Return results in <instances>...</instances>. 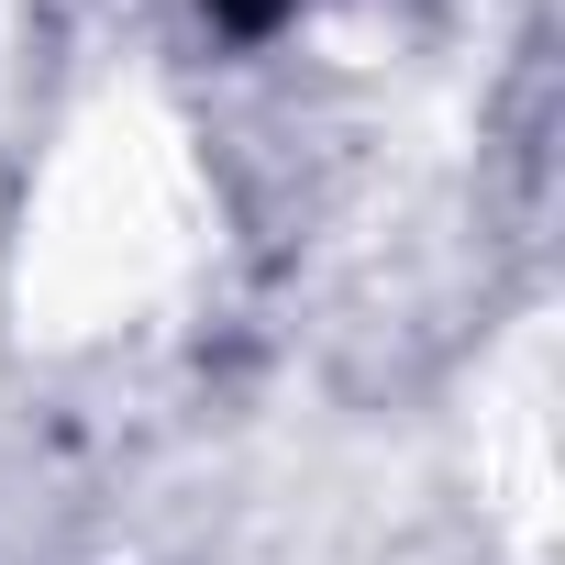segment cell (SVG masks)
I'll return each mask as SVG.
<instances>
[{
    "mask_svg": "<svg viewBox=\"0 0 565 565\" xmlns=\"http://www.w3.org/2000/svg\"><path fill=\"white\" fill-rule=\"evenodd\" d=\"M222 255V178L167 89H89L23 167L12 311L56 355L156 333Z\"/></svg>",
    "mask_w": 565,
    "mask_h": 565,
    "instance_id": "6da1fadb",
    "label": "cell"
}]
</instances>
